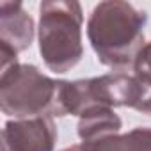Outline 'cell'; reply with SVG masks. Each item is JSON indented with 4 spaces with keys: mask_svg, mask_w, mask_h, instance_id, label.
<instances>
[{
    "mask_svg": "<svg viewBox=\"0 0 151 151\" xmlns=\"http://www.w3.org/2000/svg\"><path fill=\"white\" fill-rule=\"evenodd\" d=\"M147 16L123 0L100 2L87 22V37L98 60L114 69L133 66L144 46Z\"/></svg>",
    "mask_w": 151,
    "mask_h": 151,
    "instance_id": "obj_1",
    "label": "cell"
},
{
    "mask_svg": "<svg viewBox=\"0 0 151 151\" xmlns=\"http://www.w3.org/2000/svg\"><path fill=\"white\" fill-rule=\"evenodd\" d=\"M64 80H53L32 64H14L0 73V109L6 116L30 119L64 116Z\"/></svg>",
    "mask_w": 151,
    "mask_h": 151,
    "instance_id": "obj_2",
    "label": "cell"
},
{
    "mask_svg": "<svg viewBox=\"0 0 151 151\" xmlns=\"http://www.w3.org/2000/svg\"><path fill=\"white\" fill-rule=\"evenodd\" d=\"M82 6L69 0H45L39 6V52L55 73L75 68L82 55Z\"/></svg>",
    "mask_w": 151,
    "mask_h": 151,
    "instance_id": "obj_3",
    "label": "cell"
},
{
    "mask_svg": "<svg viewBox=\"0 0 151 151\" xmlns=\"http://www.w3.org/2000/svg\"><path fill=\"white\" fill-rule=\"evenodd\" d=\"M137 101V89L132 75L109 73L94 78L66 82L62 87L64 116H82L94 107H130Z\"/></svg>",
    "mask_w": 151,
    "mask_h": 151,
    "instance_id": "obj_4",
    "label": "cell"
},
{
    "mask_svg": "<svg viewBox=\"0 0 151 151\" xmlns=\"http://www.w3.org/2000/svg\"><path fill=\"white\" fill-rule=\"evenodd\" d=\"M57 128L48 116L7 121L2 130V151H53Z\"/></svg>",
    "mask_w": 151,
    "mask_h": 151,
    "instance_id": "obj_5",
    "label": "cell"
},
{
    "mask_svg": "<svg viewBox=\"0 0 151 151\" xmlns=\"http://www.w3.org/2000/svg\"><path fill=\"white\" fill-rule=\"evenodd\" d=\"M34 37V20L20 2L0 4V48L14 53L30 46Z\"/></svg>",
    "mask_w": 151,
    "mask_h": 151,
    "instance_id": "obj_6",
    "label": "cell"
},
{
    "mask_svg": "<svg viewBox=\"0 0 151 151\" xmlns=\"http://www.w3.org/2000/svg\"><path fill=\"white\" fill-rule=\"evenodd\" d=\"M123 123L121 117L109 107H94L86 110L78 121V137L84 142L96 140L107 135L119 133Z\"/></svg>",
    "mask_w": 151,
    "mask_h": 151,
    "instance_id": "obj_7",
    "label": "cell"
},
{
    "mask_svg": "<svg viewBox=\"0 0 151 151\" xmlns=\"http://www.w3.org/2000/svg\"><path fill=\"white\" fill-rule=\"evenodd\" d=\"M133 82L137 89L135 110L151 116V43H146L133 60Z\"/></svg>",
    "mask_w": 151,
    "mask_h": 151,
    "instance_id": "obj_8",
    "label": "cell"
},
{
    "mask_svg": "<svg viewBox=\"0 0 151 151\" xmlns=\"http://www.w3.org/2000/svg\"><path fill=\"white\" fill-rule=\"evenodd\" d=\"M82 149L84 151H132V142L128 133L119 135H107L96 140H89V142H82Z\"/></svg>",
    "mask_w": 151,
    "mask_h": 151,
    "instance_id": "obj_9",
    "label": "cell"
},
{
    "mask_svg": "<svg viewBox=\"0 0 151 151\" xmlns=\"http://www.w3.org/2000/svg\"><path fill=\"white\" fill-rule=\"evenodd\" d=\"M130 133L133 151H151V128H133Z\"/></svg>",
    "mask_w": 151,
    "mask_h": 151,
    "instance_id": "obj_10",
    "label": "cell"
},
{
    "mask_svg": "<svg viewBox=\"0 0 151 151\" xmlns=\"http://www.w3.org/2000/svg\"><path fill=\"white\" fill-rule=\"evenodd\" d=\"M62 151H84V149H82V144H75V146H69V147H64Z\"/></svg>",
    "mask_w": 151,
    "mask_h": 151,
    "instance_id": "obj_11",
    "label": "cell"
}]
</instances>
